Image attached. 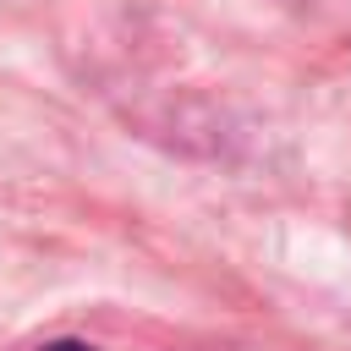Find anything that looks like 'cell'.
<instances>
[{
	"mask_svg": "<svg viewBox=\"0 0 351 351\" xmlns=\"http://www.w3.org/2000/svg\"><path fill=\"white\" fill-rule=\"evenodd\" d=\"M38 351H93V346H82V340H49V346H38Z\"/></svg>",
	"mask_w": 351,
	"mask_h": 351,
	"instance_id": "obj_1",
	"label": "cell"
}]
</instances>
